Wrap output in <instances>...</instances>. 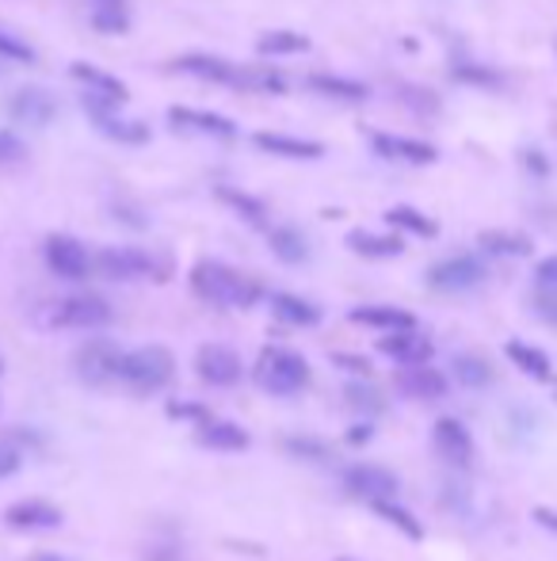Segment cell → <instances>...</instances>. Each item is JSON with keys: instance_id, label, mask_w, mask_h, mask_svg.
Masks as SVG:
<instances>
[{"instance_id": "cell-29", "label": "cell", "mask_w": 557, "mask_h": 561, "mask_svg": "<svg viewBox=\"0 0 557 561\" xmlns=\"http://www.w3.org/2000/svg\"><path fill=\"white\" fill-rule=\"evenodd\" d=\"M477 245L493 256H528L531 253V241L512 230H485L482 237H477Z\"/></svg>"}, {"instance_id": "cell-11", "label": "cell", "mask_w": 557, "mask_h": 561, "mask_svg": "<svg viewBox=\"0 0 557 561\" xmlns=\"http://www.w3.org/2000/svg\"><path fill=\"white\" fill-rule=\"evenodd\" d=\"M375 153L386 161H398V165H436L439 150L420 138H401V135H375Z\"/></svg>"}, {"instance_id": "cell-39", "label": "cell", "mask_w": 557, "mask_h": 561, "mask_svg": "<svg viewBox=\"0 0 557 561\" xmlns=\"http://www.w3.org/2000/svg\"><path fill=\"white\" fill-rule=\"evenodd\" d=\"M454 77L470 84H497V73H489V69H482V66H454Z\"/></svg>"}, {"instance_id": "cell-17", "label": "cell", "mask_w": 557, "mask_h": 561, "mask_svg": "<svg viewBox=\"0 0 557 561\" xmlns=\"http://www.w3.org/2000/svg\"><path fill=\"white\" fill-rule=\"evenodd\" d=\"M378 352L390 355L393 363H405V367H416V363L431 360V340L420 337L416 329H398L390 337L378 340Z\"/></svg>"}, {"instance_id": "cell-6", "label": "cell", "mask_w": 557, "mask_h": 561, "mask_svg": "<svg viewBox=\"0 0 557 561\" xmlns=\"http://www.w3.org/2000/svg\"><path fill=\"white\" fill-rule=\"evenodd\" d=\"M428 283L443 294H466L485 283V264L477 256H451L428 271Z\"/></svg>"}, {"instance_id": "cell-36", "label": "cell", "mask_w": 557, "mask_h": 561, "mask_svg": "<svg viewBox=\"0 0 557 561\" xmlns=\"http://www.w3.org/2000/svg\"><path fill=\"white\" fill-rule=\"evenodd\" d=\"M370 509H375L382 519H390L393 527H401V531H405L408 539H420V535H424V527L416 524V519L408 516V512L401 509V504H393V496H390V501H375V504H370Z\"/></svg>"}, {"instance_id": "cell-12", "label": "cell", "mask_w": 557, "mask_h": 561, "mask_svg": "<svg viewBox=\"0 0 557 561\" xmlns=\"http://www.w3.org/2000/svg\"><path fill=\"white\" fill-rule=\"evenodd\" d=\"M195 371H199V378L211 382V386H234V382L241 378V360H237V352L226 344H203L195 355Z\"/></svg>"}, {"instance_id": "cell-42", "label": "cell", "mask_w": 557, "mask_h": 561, "mask_svg": "<svg viewBox=\"0 0 557 561\" xmlns=\"http://www.w3.org/2000/svg\"><path fill=\"white\" fill-rule=\"evenodd\" d=\"M20 470V455H15V447H8V443H0V478H8V474Z\"/></svg>"}, {"instance_id": "cell-41", "label": "cell", "mask_w": 557, "mask_h": 561, "mask_svg": "<svg viewBox=\"0 0 557 561\" xmlns=\"http://www.w3.org/2000/svg\"><path fill=\"white\" fill-rule=\"evenodd\" d=\"M535 306H538V314H543L546 322L557 325V291H543V294H538Z\"/></svg>"}, {"instance_id": "cell-47", "label": "cell", "mask_w": 557, "mask_h": 561, "mask_svg": "<svg viewBox=\"0 0 557 561\" xmlns=\"http://www.w3.org/2000/svg\"><path fill=\"white\" fill-rule=\"evenodd\" d=\"M340 561H352V558H340Z\"/></svg>"}, {"instance_id": "cell-19", "label": "cell", "mask_w": 557, "mask_h": 561, "mask_svg": "<svg viewBox=\"0 0 557 561\" xmlns=\"http://www.w3.org/2000/svg\"><path fill=\"white\" fill-rule=\"evenodd\" d=\"M180 73L188 77H199V81H214V84H229L234 89V77H237V66L226 58H214V54H183V58L173 61Z\"/></svg>"}, {"instance_id": "cell-24", "label": "cell", "mask_w": 557, "mask_h": 561, "mask_svg": "<svg viewBox=\"0 0 557 561\" xmlns=\"http://www.w3.org/2000/svg\"><path fill=\"white\" fill-rule=\"evenodd\" d=\"M398 386L405 389L408 397H424V401H431V397H443L447 394V378L439 371H431L428 363H416V367L401 371Z\"/></svg>"}, {"instance_id": "cell-45", "label": "cell", "mask_w": 557, "mask_h": 561, "mask_svg": "<svg viewBox=\"0 0 557 561\" xmlns=\"http://www.w3.org/2000/svg\"><path fill=\"white\" fill-rule=\"evenodd\" d=\"M96 12H127V0H96Z\"/></svg>"}, {"instance_id": "cell-15", "label": "cell", "mask_w": 557, "mask_h": 561, "mask_svg": "<svg viewBox=\"0 0 557 561\" xmlns=\"http://www.w3.org/2000/svg\"><path fill=\"white\" fill-rule=\"evenodd\" d=\"M8 112L23 127H50L54 115H58V100L46 89H20L12 96V104H8Z\"/></svg>"}, {"instance_id": "cell-20", "label": "cell", "mask_w": 557, "mask_h": 561, "mask_svg": "<svg viewBox=\"0 0 557 561\" xmlns=\"http://www.w3.org/2000/svg\"><path fill=\"white\" fill-rule=\"evenodd\" d=\"M252 142H257V150L272 153V157H286V161H317V157H324V145H321V142H313V138L257 135Z\"/></svg>"}, {"instance_id": "cell-9", "label": "cell", "mask_w": 557, "mask_h": 561, "mask_svg": "<svg viewBox=\"0 0 557 561\" xmlns=\"http://www.w3.org/2000/svg\"><path fill=\"white\" fill-rule=\"evenodd\" d=\"M168 122H173L176 130H183V135L222 138V142L237 138L234 119H226V115H214V112H199V107H173V112H168Z\"/></svg>"}, {"instance_id": "cell-43", "label": "cell", "mask_w": 557, "mask_h": 561, "mask_svg": "<svg viewBox=\"0 0 557 561\" xmlns=\"http://www.w3.org/2000/svg\"><path fill=\"white\" fill-rule=\"evenodd\" d=\"M535 519L546 527V531H554V535H557V512H550V509H535Z\"/></svg>"}, {"instance_id": "cell-46", "label": "cell", "mask_w": 557, "mask_h": 561, "mask_svg": "<svg viewBox=\"0 0 557 561\" xmlns=\"http://www.w3.org/2000/svg\"><path fill=\"white\" fill-rule=\"evenodd\" d=\"M35 561H69V558H58V554H35Z\"/></svg>"}, {"instance_id": "cell-14", "label": "cell", "mask_w": 557, "mask_h": 561, "mask_svg": "<svg viewBox=\"0 0 557 561\" xmlns=\"http://www.w3.org/2000/svg\"><path fill=\"white\" fill-rule=\"evenodd\" d=\"M344 486L370 504L398 496V478H393L390 470H382V466H352V470L344 474Z\"/></svg>"}, {"instance_id": "cell-28", "label": "cell", "mask_w": 557, "mask_h": 561, "mask_svg": "<svg viewBox=\"0 0 557 561\" xmlns=\"http://www.w3.org/2000/svg\"><path fill=\"white\" fill-rule=\"evenodd\" d=\"M268 245H272V253L283 264H301L309 256V241L301 237L298 230H291V225H275V230H268Z\"/></svg>"}, {"instance_id": "cell-40", "label": "cell", "mask_w": 557, "mask_h": 561, "mask_svg": "<svg viewBox=\"0 0 557 561\" xmlns=\"http://www.w3.org/2000/svg\"><path fill=\"white\" fill-rule=\"evenodd\" d=\"M538 291H557V256H546L543 264L535 268Z\"/></svg>"}, {"instance_id": "cell-1", "label": "cell", "mask_w": 557, "mask_h": 561, "mask_svg": "<svg viewBox=\"0 0 557 561\" xmlns=\"http://www.w3.org/2000/svg\"><path fill=\"white\" fill-rule=\"evenodd\" d=\"M191 291L222 309H249L260 299V287L249 276H241V271L226 268L218 260H203L191 268Z\"/></svg>"}, {"instance_id": "cell-7", "label": "cell", "mask_w": 557, "mask_h": 561, "mask_svg": "<svg viewBox=\"0 0 557 561\" xmlns=\"http://www.w3.org/2000/svg\"><path fill=\"white\" fill-rule=\"evenodd\" d=\"M92 268L104 279H115V283H134V279L153 276V256L142 253V248H104V253L92 260Z\"/></svg>"}, {"instance_id": "cell-34", "label": "cell", "mask_w": 557, "mask_h": 561, "mask_svg": "<svg viewBox=\"0 0 557 561\" xmlns=\"http://www.w3.org/2000/svg\"><path fill=\"white\" fill-rule=\"evenodd\" d=\"M454 378L470 389H482L493 382V371H489V363L477 360V355H459V360H454Z\"/></svg>"}, {"instance_id": "cell-4", "label": "cell", "mask_w": 557, "mask_h": 561, "mask_svg": "<svg viewBox=\"0 0 557 561\" xmlns=\"http://www.w3.org/2000/svg\"><path fill=\"white\" fill-rule=\"evenodd\" d=\"M107 322H111V306L99 294H69L46 309L50 329H99Z\"/></svg>"}, {"instance_id": "cell-10", "label": "cell", "mask_w": 557, "mask_h": 561, "mask_svg": "<svg viewBox=\"0 0 557 561\" xmlns=\"http://www.w3.org/2000/svg\"><path fill=\"white\" fill-rule=\"evenodd\" d=\"M119 363H122V352L115 344H107V340H96V344L76 352V371H81V378L92 382V386H107V382L119 378Z\"/></svg>"}, {"instance_id": "cell-13", "label": "cell", "mask_w": 557, "mask_h": 561, "mask_svg": "<svg viewBox=\"0 0 557 561\" xmlns=\"http://www.w3.org/2000/svg\"><path fill=\"white\" fill-rule=\"evenodd\" d=\"M69 77H73V81L81 84V89L88 92V96L104 100V104L122 107V104H127V100H130V89L119 81V77L104 73V69L88 66V61H73V66H69Z\"/></svg>"}, {"instance_id": "cell-25", "label": "cell", "mask_w": 557, "mask_h": 561, "mask_svg": "<svg viewBox=\"0 0 557 561\" xmlns=\"http://www.w3.org/2000/svg\"><path fill=\"white\" fill-rule=\"evenodd\" d=\"M199 443L211 451H245L249 447V432L237 424H229V420H203V428H199Z\"/></svg>"}, {"instance_id": "cell-33", "label": "cell", "mask_w": 557, "mask_h": 561, "mask_svg": "<svg viewBox=\"0 0 557 561\" xmlns=\"http://www.w3.org/2000/svg\"><path fill=\"white\" fill-rule=\"evenodd\" d=\"M218 199L226 202V207H234L237 214H241L249 225H264V222H268L264 202L252 199V195H241V191H234V187H218Z\"/></svg>"}, {"instance_id": "cell-21", "label": "cell", "mask_w": 557, "mask_h": 561, "mask_svg": "<svg viewBox=\"0 0 557 561\" xmlns=\"http://www.w3.org/2000/svg\"><path fill=\"white\" fill-rule=\"evenodd\" d=\"M234 89L252 92V96H283L286 81H283V73L272 66H237Z\"/></svg>"}, {"instance_id": "cell-8", "label": "cell", "mask_w": 557, "mask_h": 561, "mask_svg": "<svg viewBox=\"0 0 557 561\" xmlns=\"http://www.w3.org/2000/svg\"><path fill=\"white\" fill-rule=\"evenodd\" d=\"M46 264H50V271L61 279H84L92 271L88 248H84L76 237H66V233L46 241Z\"/></svg>"}, {"instance_id": "cell-2", "label": "cell", "mask_w": 557, "mask_h": 561, "mask_svg": "<svg viewBox=\"0 0 557 561\" xmlns=\"http://www.w3.org/2000/svg\"><path fill=\"white\" fill-rule=\"evenodd\" d=\"M252 378L264 394H275V397H291L298 389H306L309 382V363L301 360L298 352L291 348H264L252 367Z\"/></svg>"}, {"instance_id": "cell-44", "label": "cell", "mask_w": 557, "mask_h": 561, "mask_svg": "<svg viewBox=\"0 0 557 561\" xmlns=\"http://www.w3.org/2000/svg\"><path fill=\"white\" fill-rule=\"evenodd\" d=\"M336 363H340V367H352V371L367 374V360H352L347 352H340V355H336Z\"/></svg>"}, {"instance_id": "cell-30", "label": "cell", "mask_w": 557, "mask_h": 561, "mask_svg": "<svg viewBox=\"0 0 557 561\" xmlns=\"http://www.w3.org/2000/svg\"><path fill=\"white\" fill-rule=\"evenodd\" d=\"M505 352H508V360H512L523 374H531V378H538V382L550 378V360H546V352H538V348L523 344V340H512V344H508Z\"/></svg>"}, {"instance_id": "cell-5", "label": "cell", "mask_w": 557, "mask_h": 561, "mask_svg": "<svg viewBox=\"0 0 557 561\" xmlns=\"http://www.w3.org/2000/svg\"><path fill=\"white\" fill-rule=\"evenodd\" d=\"M81 107H84V115H88V119L96 122L99 135L111 138V142H122V145H142L145 138H150V127H145V122H138V119H122L119 107H115V104H104V100L88 96V92H84V96H81Z\"/></svg>"}, {"instance_id": "cell-22", "label": "cell", "mask_w": 557, "mask_h": 561, "mask_svg": "<svg viewBox=\"0 0 557 561\" xmlns=\"http://www.w3.org/2000/svg\"><path fill=\"white\" fill-rule=\"evenodd\" d=\"M352 322L370 325V329H386V332L416 329V317L401 306H359V309H352Z\"/></svg>"}, {"instance_id": "cell-16", "label": "cell", "mask_w": 557, "mask_h": 561, "mask_svg": "<svg viewBox=\"0 0 557 561\" xmlns=\"http://www.w3.org/2000/svg\"><path fill=\"white\" fill-rule=\"evenodd\" d=\"M431 440H436L439 458H447L451 466H470V458H474V440H470L462 420L443 417L436 424V432H431Z\"/></svg>"}, {"instance_id": "cell-31", "label": "cell", "mask_w": 557, "mask_h": 561, "mask_svg": "<svg viewBox=\"0 0 557 561\" xmlns=\"http://www.w3.org/2000/svg\"><path fill=\"white\" fill-rule=\"evenodd\" d=\"M386 222H390L393 230L416 233V237H436V233H439V225L431 222L428 214L413 210V207H390V210H386Z\"/></svg>"}, {"instance_id": "cell-32", "label": "cell", "mask_w": 557, "mask_h": 561, "mask_svg": "<svg viewBox=\"0 0 557 561\" xmlns=\"http://www.w3.org/2000/svg\"><path fill=\"white\" fill-rule=\"evenodd\" d=\"M260 54H272V58H283V54H306L309 38L298 35V31H268V35L257 38Z\"/></svg>"}, {"instance_id": "cell-3", "label": "cell", "mask_w": 557, "mask_h": 561, "mask_svg": "<svg viewBox=\"0 0 557 561\" xmlns=\"http://www.w3.org/2000/svg\"><path fill=\"white\" fill-rule=\"evenodd\" d=\"M173 371H176L173 352L161 344L138 348V352H122V363H119V378L127 382V386L142 389V394H153V389L168 386Z\"/></svg>"}, {"instance_id": "cell-38", "label": "cell", "mask_w": 557, "mask_h": 561, "mask_svg": "<svg viewBox=\"0 0 557 561\" xmlns=\"http://www.w3.org/2000/svg\"><path fill=\"white\" fill-rule=\"evenodd\" d=\"M23 157H27V145L12 130H0V165H20Z\"/></svg>"}, {"instance_id": "cell-37", "label": "cell", "mask_w": 557, "mask_h": 561, "mask_svg": "<svg viewBox=\"0 0 557 561\" xmlns=\"http://www.w3.org/2000/svg\"><path fill=\"white\" fill-rule=\"evenodd\" d=\"M0 58L4 61H35V50H31L20 35H12V31L0 27Z\"/></svg>"}, {"instance_id": "cell-23", "label": "cell", "mask_w": 557, "mask_h": 561, "mask_svg": "<svg viewBox=\"0 0 557 561\" xmlns=\"http://www.w3.org/2000/svg\"><path fill=\"white\" fill-rule=\"evenodd\" d=\"M347 248L359 256H370V260H390V256H401V237L393 233H370V230H352L347 233Z\"/></svg>"}, {"instance_id": "cell-35", "label": "cell", "mask_w": 557, "mask_h": 561, "mask_svg": "<svg viewBox=\"0 0 557 561\" xmlns=\"http://www.w3.org/2000/svg\"><path fill=\"white\" fill-rule=\"evenodd\" d=\"M344 394H347V405H352L355 412H363V417H375V412H382V405H386V397L378 394L375 386H367V382H352Z\"/></svg>"}, {"instance_id": "cell-27", "label": "cell", "mask_w": 557, "mask_h": 561, "mask_svg": "<svg viewBox=\"0 0 557 561\" xmlns=\"http://www.w3.org/2000/svg\"><path fill=\"white\" fill-rule=\"evenodd\" d=\"M272 309H275L278 322H283V325H298V329H313V325L321 322V309H317L313 302L298 299V294H275Z\"/></svg>"}, {"instance_id": "cell-18", "label": "cell", "mask_w": 557, "mask_h": 561, "mask_svg": "<svg viewBox=\"0 0 557 561\" xmlns=\"http://www.w3.org/2000/svg\"><path fill=\"white\" fill-rule=\"evenodd\" d=\"M4 524L15 527V531H43V527L61 524V512L50 501H15L4 512Z\"/></svg>"}, {"instance_id": "cell-26", "label": "cell", "mask_w": 557, "mask_h": 561, "mask_svg": "<svg viewBox=\"0 0 557 561\" xmlns=\"http://www.w3.org/2000/svg\"><path fill=\"white\" fill-rule=\"evenodd\" d=\"M309 89L317 92V96H329V100H344V104H359V100H367V84L359 81H347V77H332V73H313L309 77Z\"/></svg>"}]
</instances>
